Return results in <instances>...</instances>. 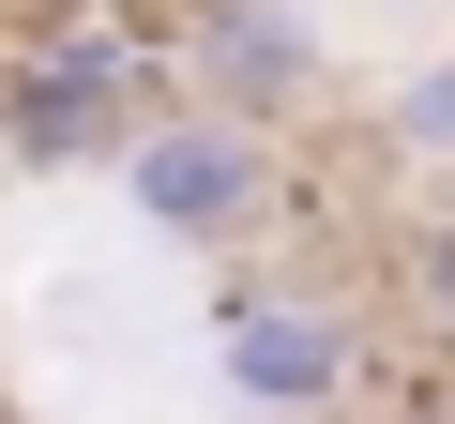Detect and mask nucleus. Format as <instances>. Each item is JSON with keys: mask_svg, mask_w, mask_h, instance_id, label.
I'll return each mask as SVG.
<instances>
[{"mask_svg": "<svg viewBox=\"0 0 455 424\" xmlns=\"http://www.w3.org/2000/svg\"><path fill=\"white\" fill-rule=\"evenodd\" d=\"M167 106V46L107 0H46L0 31V152L16 167H107Z\"/></svg>", "mask_w": 455, "mask_h": 424, "instance_id": "nucleus-1", "label": "nucleus"}, {"mask_svg": "<svg viewBox=\"0 0 455 424\" xmlns=\"http://www.w3.org/2000/svg\"><path fill=\"white\" fill-rule=\"evenodd\" d=\"M107 167H122V197L152 212V228H167V243H197V258H228V243H259V228H274V137H259V122L152 106Z\"/></svg>", "mask_w": 455, "mask_h": 424, "instance_id": "nucleus-2", "label": "nucleus"}, {"mask_svg": "<svg viewBox=\"0 0 455 424\" xmlns=\"http://www.w3.org/2000/svg\"><path fill=\"white\" fill-rule=\"evenodd\" d=\"M212 364H228V394H243L259 424H319L364 379V334H349V303H319L289 273H243V288L212 303Z\"/></svg>", "mask_w": 455, "mask_h": 424, "instance_id": "nucleus-3", "label": "nucleus"}, {"mask_svg": "<svg viewBox=\"0 0 455 424\" xmlns=\"http://www.w3.org/2000/svg\"><path fill=\"white\" fill-rule=\"evenodd\" d=\"M182 76L212 122H304L319 106V31H304V0H197L182 16Z\"/></svg>", "mask_w": 455, "mask_h": 424, "instance_id": "nucleus-4", "label": "nucleus"}, {"mask_svg": "<svg viewBox=\"0 0 455 424\" xmlns=\"http://www.w3.org/2000/svg\"><path fill=\"white\" fill-rule=\"evenodd\" d=\"M379 152H410V167H455V46H440V61H410V76L379 91Z\"/></svg>", "mask_w": 455, "mask_h": 424, "instance_id": "nucleus-5", "label": "nucleus"}, {"mask_svg": "<svg viewBox=\"0 0 455 424\" xmlns=\"http://www.w3.org/2000/svg\"><path fill=\"white\" fill-rule=\"evenodd\" d=\"M395 288H410V318H425V334H455V212H425V228L395 243Z\"/></svg>", "mask_w": 455, "mask_h": 424, "instance_id": "nucleus-6", "label": "nucleus"}]
</instances>
